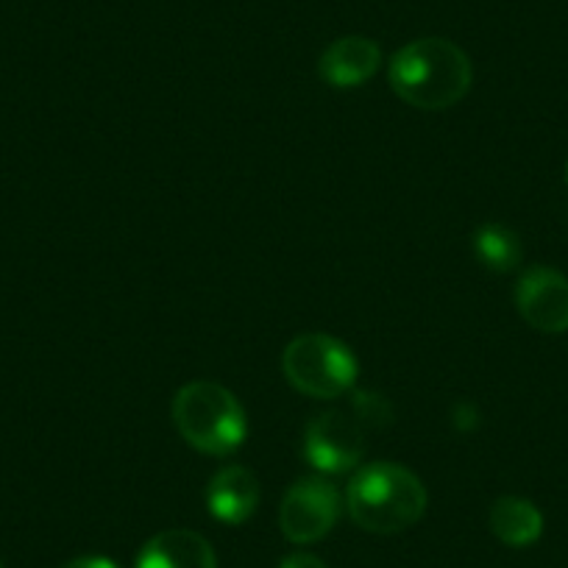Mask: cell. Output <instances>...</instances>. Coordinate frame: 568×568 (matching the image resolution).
I'll list each match as a JSON object with an SVG mask.
<instances>
[{
  "mask_svg": "<svg viewBox=\"0 0 568 568\" xmlns=\"http://www.w3.org/2000/svg\"><path fill=\"white\" fill-rule=\"evenodd\" d=\"M429 496L418 474L398 463H368L354 468L346 488V510L359 529L396 535L424 518Z\"/></svg>",
  "mask_w": 568,
  "mask_h": 568,
  "instance_id": "obj_2",
  "label": "cell"
},
{
  "mask_svg": "<svg viewBox=\"0 0 568 568\" xmlns=\"http://www.w3.org/2000/svg\"><path fill=\"white\" fill-rule=\"evenodd\" d=\"M173 424L187 446L212 457H226L245 444L248 420L243 404L217 382H190L173 398Z\"/></svg>",
  "mask_w": 568,
  "mask_h": 568,
  "instance_id": "obj_3",
  "label": "cell"
},
{
  "mask_svg": "<svg viewBox=\"0 0 568 568\" xmlns=\"http://www.w3.org/2000/svg\"><path fill=\"white\" fill-rule=\"evenodd\" d=\"M490 532L513 549L532 546L544 535V516L538 507L521 496H501L490 505L488 513Z\"/></svg>",
  "mask_w": 568,
  "mask_h": 568,
  "instance_id": "obj_11",
  "label": "cell"
},
{
  "mask_svg": "<svg viewBox=\"0 0 568 568\" xmlns=\"http://www.w3.org/2000/svg\"><path fill=\"white\" fill-rule=\"evenodd\" d=\"M365 424L357 409H326L304 429V457L321 474H346L365 457Z\"/></svg>",
  "mask_w": 568,
  "mask_h": 568,
  "instance_id": "obj_5",
  "label": "cell"
},
{
  "mask_svg": "<svg viewBox=\"0 0 568 568\" xmlns=\"http://www.w3.org/2000/svg\"><path fill=\"white\" fill-rule=\"evenodd\" d=\"M284 379L313 398H337L357 382V357L343 341L307 332L287 343L282 354Z\"/></svg>",
  "mask_w": 568,
  "mask_h": 568,
  "instance_id": "obj_4",
  "label": "cell"
},
{
  "mask_svg": "<svg viewBox=\"0 0 568 568\" xmlns=\"http://www.w3.org/2000/svg\"><path fill=\"white\" fill-rule=\"evenodd\" d=\"M62 568H120V566L114 560H109V557L87 555V557H73V560L64 562Z\"/></svg>",
  "mask_w": 568,
  "mask_h": 568,
  "instance_id": "obj_14",
  "label": "cell"
},
{
  "mask_svg": "<svg viewBox=\"0 0 568 568\" xmlns=\"http://www.w3.org/2000/svg\"><path fill=\"white\" fill-rule=\"evenodd\" d=\"M474 254L488 271L510 273L521 265L524 245L510 226L501 223H485L474 234Z\"/></svg>",
  "mask_w": 568,
  "mask_h": 568,
  "instance_id": "obj_12",
  "label": "cell"
},
{
  "mask_svg": "<svg viewBox=\"0 0 568 568\" xmlns=\"http://www.w3.org/2000/svg\"><path fill=\"white\" fill-rule=\"evenodd\" d=\"M341 507V494L329 479L302 477L284 494L278 507V529L291 544H318L337 524Z\"/></svg>",
  "mask_w": 568,
  "mask_h": 568,
  "instance_id": "obj_6",
  "label": "cell"
},
{
  "mask_svg": "<svg viewBox=\"0 0 568 568\" xmlns=\"http://www.w3.org/2000/svg\"><path fill=\"white\" fill-rule=\"evenodd\" d=\"M382 51L368 37H341L321 53V79L337 90L363 87L379 70Z\"/></svg>",
  "mask_w": 568,
  "mask_h": 568,
  "instance_id": "obj_8",
  "label": "cell"
},
{
  "mask_svg": "<svg viewBox=\"0 0 568 568\" xmlns=\"http://www.w3.org/2000/svg\"><path fill=\"white\" fill-rule=\"evenodd\" d=\"M278 568H326V562L310 551H293V555L284 557Z\"/></svg>",
  "mask_w": 568,
  "mask_h": 568,
  "instance_id": "obj_13",
  "label": "cell"
},
{
  "mask_svg": "<svg viewBox=\"0 0 568 568\" xmlns=\"http://www.w3.org/2000/svg\"><path fill=\"white\" fill-rule=\"evenodd\" d=\"M387 79L404 103L424 112H440L468 95L474 68L468 53L452 40L424 37L396 51Z\"/></svg>",
  "mask_w": 568,
  "mask_h": 568,
  "instance_id": "obj_1",
  "label": "cell"
},
{
  "mask_svg": "<svg viewBox=\"0 0 568 568\" xmlns=\"http://www.w3.org/2000/svg\"><path fill=\"white\" fill-rule=\"evenodd\" d=\"M566 182H568V162H566Z\"/></svg>",
  "mask_w": 568,
  "mask_h": 568,
  "instance_id": "obj_15",
  "label": "cell"
},
{
  "mask_svg": "<svg viewBox=\"0 0 568 568\" xmlns=\"http://www.w3.org/2000/svg\"><path fill=\"white\" fill-rule=\"evenodd\" d=\"M516 307L532 329L562 335L568 332V276L546 265L529 267L516 284Z\"/></svg>",
  "mask_w": 568,
  "mask_h": 568,
  "instance_id": "obj_7",
  "label": "cell"
},
{
  "mask_svg": "<svg viewBox=\"0 0 568 568\" xmlns=\"http://www.w3.org/2000/svg\"><path fill=\"white\" fill-rule=\"evenodd\" d=\"M134 568H217V557L204 535L165 529L142 546Z\"/></svg>",
  "mask_w": 568,
  "mask_h": 568,
  "instance_id": "obj_10",
  "label": "cell"
},
{
  "mask_svg": "<svg viewBox=\"0 0 568 568\" xmlns=\"http://www.w3.org/2000/svg\"><path fill=\"white\" fill-rule=\"evenodd\" d=\"M260 483L243 466H226L210 479L206 488V507L210 516L221 524H245L260 507Z\"/></svg>",
  "mask_w": 568,
  "mask_h": 568,
  "instance_id": "obj_9",
  "label": "cell"
}]
</instances>
